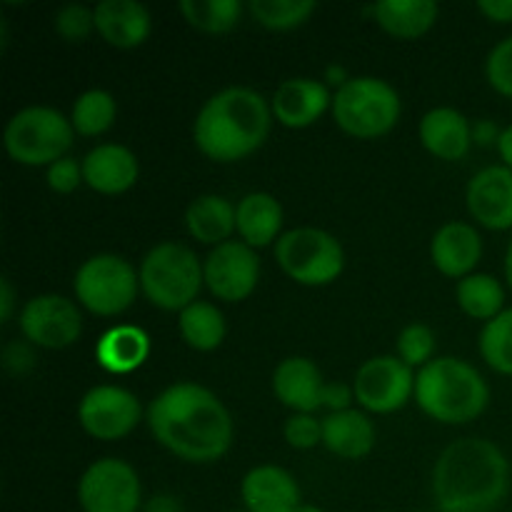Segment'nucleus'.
Wrapping results in <instances>:
<instances>
[{
	"instance_id": "obj_6",
	"label": "nucleus",
	"mask_w": 512,
	"mask_h": 512,
	"mask_svg": "<svg viewBox=\"0 0 512 512\" xmlns=\"http://www.w3.org/2000/svg\"><path fill=\"white\" fill-rule=\"evenodd\" d=\"M330 110L343 133L358 140H375L398 125L403 103L390 83L373 75H358L335 90Z\"/></svg>"
},
{
	"instance_id": "obj_25",
	"label": "nucleus",
	"mask_w": 512,
	"mask_h": 512,
	"mask_svg": "<svg viewBox=\"0 0 512 512\" xmlns=\"http://www.w3.org/2000/svg\"><path fill=\"white\" fill-rule=\"evenodd\" d=\"M373 20L398 40H418L438 20V3L433 0H380L370 8Z\"/></svg>"
},
{
	"instance_id": "obj_2",
	"label": "nucleus",
	"mask_w": 512,
	"mask_h": 512,
	"mask_svg": "<svg viewBox=\"0 0 512 512\" xmlns=\"http://www.w3.org/2000/svg\"><path fill=\"white\" fill-rule=\"evenodd\" d=\"M430 485L440 512H495L510 493L508 455L488 438H460L438 455Z\"/></svg>"
},
{
	"instance_id": "obj_42",
	"label": "nucleus",
	"mask_w": 512,
	"mask_h": 512,
	"mask_svg": "<svg viewBox=\"0 0 512 512\" xmlns=\"http://www.w3.org/2000/svg\"><path fill=\"white\" fill-rule=\"evenodd\" d=\"M143 512H183V503H180V498H175V495L160 493L153 495V498L143 505Z\"/></svg>"
},
{
	"instance_id": "obj_11",
	"label": "nucleus",
	"mask_w": 512,
	"mask_h": 512,
	"mask_svg": "<svg viewBox=\"0 0 512 512\" xmlns=\"http://www.w3.org/2000/svg\"><path fill=\"white\" fill-rule=\"evenodd\" d=\"M355 403L365 413H398L415 398V373L398 355H378L360 365L353 380Z\"/></svg>"
},
{
	"instance_id": "obj_47",
	"label": "nucleus",
	"mask_w": 512,
	"mask_h": 512,
	"mask_svg": "<svg viewBox=\"0 0 512 512\" xmlns=\"http://www.w3.org/2000/svg\"><path fill=\"white\" fill-rule=\"evenodd\" d=\"M505 280H508V285L512 288V240L508 245V253H505Z\"/></svg>"
},
{
	"instance_id": "obj_28",
	"label": "nucleus",
	"mask_w": 512,
	"mask_h": 512,
	"mask_svg": "<svg viewBox=\"0 0 512 512\" xmlns=\"http://www.w3.org/2000/svg\"><path fill=\"white\" fill-rule=\"evenodd\" d=\"M178 330L188 348L198 350V353H210L223 345L228 328H225V315L220 313L218 305L208 303V300H195L180 313Z\"/></svg>"
},
{
	"instance_id": "obj_29",
	"label": "nucleus",
	"mask_w": 512,
	"mask_h": 512,
	"mask_svg": "<svg viewBox=\"0 0 512 512\" xmlns=\"http://www.w3.org/2000/svg\"><path fill=\"white\" fill-rule=\"evenodd\" d=\"M455 300H458L460 310L468 318L490 323V320H495L505 310V288L495 275L473 273L468 278L458 280Z\"/></svg>"
},
{
	"instance_id": "obj_45",
	"label": "nucleus",
	"mask_w": 512,
	"mask_h": 512,
	"mask_svg": "<svg viewBox=\"0 0 512 512\" xmlns=\"http://www.w3.org/2000/svg\"><path fill=\"white\" fill-rule=\"evenodd\" d=\"M495 148H498V153H500V158H503L505 168L512 170V123L508 125V128H503V133H500L498 145H495Z\"/></svg>"
},
{
	"instance_id": "obj_10",
	"label": "nucleus",
	"mask_w": 512,
	"mask_h": 512,
	"mask_svg": "<svg viewBox=\"0 0 512 512\" xmlns=\"http://www.w3.org/2000/svg\"><path fill=\"white\" fill-rule=\"evenodd\" d=\"M78 503L83 512H140L143 485L130 463L100 458L78 480Z\"/></svg>"
},
{
	"instance_id": "obj_46",
	"label": "nucleus",
	"mask_w": 512,
	"mask_h": 512,
	"mask_svg": "<svg viewBox=\"0 0 512 512\" xmlns=\"http://www.w3.org/2000/svg\"><path fill=\"white\" fill-rule=\"evenodd\" d=\"M325 80L333 85H338V88H343L350 78H348V73H345V68H340V65H330L328 73H325Z\"/></svg>"
},
{
	"instance_id": "obj_12",
	"label": "nucleus",
	"mask_w": 512,
	"mask_h": 512,
	"mask_svg": "<svg viewBox=\"0 0 512 512\" xmlns=\"http://www.w3.org/2000/svg\"><path fill=\"white\" fill-rule=\"evenodd\" d=\"M20 333L45 350L70 348L83 335V315L75 300L58 293L35 295L20 310Z\"/></svg>"
},
{
	"instance_id": "obj_39",
	"label": "nucleus",
	"mask_w": 512,
	"mask_h": 512,
	"mask_svg": "<svg viewBox=\"0 0 512 512\" xmlns=\"http://www.w3.org/2000/svg\"><path fill=\"white\" fill-rule=\"evenodd\" d=\"M3 368L8 370L15 378H23L30 370L35 368V353L33 343L28 340H15V343H8L3 348Z\"/></svg>"
},
{
	"instance_id": "obj_24",
	"label": "nucleus",
	"mask_w": 512,
	"mask_h": 512,
	"mask_svg": "<svg viewBox=\"0 0 512 512\" xmlns=\"http://www.w3.org/2000/svg\"><path fill=\"white\" fill-rule=\"evenodd\" d=\"M323 445L343 460H363L375 448V425L363 410H340L323 418Z\"/></svg>"
},
{
	"instance_id": "obj_40",
	"label": "nucleus",
	"mask_w": 512,
	"mask_h": 512,
	"mask_svg": "<svg viewBox=\"0 0 512 512\" xmlns=\"http://www.w3.org/2000/svg\"><path fill=\"white\" fill-rule=\"evenodd\" d=\"M355 400L353 385L345 383H325L323 388V408L330 413H340V410H350V403Z\"/></svg>"
},
{
	"instance_id": "obj_3",
	"label": "nucleus",
	"mask_w": 512,
	"mask_h": 512,
	"mask_svg": "<svg viewBox=\"0 0 512 512\" xmlns=\"http://www.w3.org/2000/svg\"><path fill=\"white\" fill-rule=\"evenodd\" d=\"M273 125L270 103L253 88H223L195 115L193 140L205 158L238 163L265 145Z\"/></svg>"
},
{
	"instance_id": "obj_21",
	"label": "nucleus",
	"mask_w": 512,
	"mask_h": 512,
	"mask_svg": "<svg viewBox=\"0 0 512 512\" xmlns=\"http://www.w3.org/2000/svg\"><path fill=\"white\" fill-rule=\"evenodd\" d=\"M323 388V375L310 358L293 355L280 360L278 368L273 370L275 398L293 413L313 415L315 410L323 408Z\"/></svg>"
},
{
	"instance_id": "obj_14",
	"label": "nucleus",
	"mask_w": 512,
	"mask_h": 512,
	"mask_svg": "<svg viewBox=\"0 0 512 512\" xmlns=\"http://www.w3.org/2000/svg\"><path fill=\"white\" fill-rule=\"evenodd\" d=\"M205 285L223 303H240L255 293L260 280V258L243 240H228L203 260Z\"/></svg>"
},
{
	"instance_id": "obj_20",
	"label": "nucleus",
	"mask_w": 512,
	"mask_h": 512,
	"mask_svg": "<svg viewBox=\"0 0 512 512\" xmlns=\"http://www.w3.org/2000/svg\"><path fill=\"white\" fill-rule=\"evenodd\" d=\"M95 33L120 50L140 48L153 33V18L143 3L135 0H103L93 8Z\"/></svg>"
},
{
	"instance_id": "obj_37",
	"label": "nucleus",
	"mask_w": 512,
	"mask_h": 512,
	"mask_svg": "<svg viewBox=\"0 0 512 512\" xmlns=\"http://www.w3.org/2000/svg\"><path fill=\"white\" fill-rule=\"evenodd\" d=\"M285 443L295 450H313L323 443V420L308 413H293L283 428Z\"/></svg>"
},
{
	"instance_id": "obj_23",
	"label": "nucleus",
	"mask_w": 512,
	"mask_h": 512,
	"mask_svg": "<svg viewBox=\"0 0 512 512\" xmlns=\"http://www.w3.org/2000/svg\"><path fill=\"white\" fill-rule=\"evenodd\" d=\"M285 213L283 205L275 195L255 190L240 198L235 205V225H238V235L245 245L250 248H265L280 240V230H283Z\"/></svg>"
},
{
	"instance_id": "obj_33",
	"label": "nucleus",
	"mask_w": 512,
	"mask_h": 512,
	"mask_svg": "<svg viewBox=\"0 0 512 512\" xmlns=\"http://www.w3.org/2000/svg\"><path fill=\"white\" fill-rule=\"evenodd\" d=\"M478 348L495 373L512 378V308H505L498 318L485 323Z\"/></svg>"
},
{
	"instance_id": "obj_41",
	"label": "nucleus",
	"mask_w": 512,
	"mask_h": 512,
	"mask_svg": "<svg viewBox=\"0 0 512 512\" xmlns=\"http://www.w3.org/2000/svg\"><path fill=\"white\" fill-rule=\"evenodd\" d=\"M478 10L490 23H512V0H480Z\"/></svg>"
},
{
	"instance_id": "obj_15",
	"label": "nucleus",
	"mask_w": 512,
	"mask_h": 512,
	"mask_svg": "<svg viewBox=\"0 0 512 512\" xmlns=\"http://www.w3.org/2000/svg\"><path fill=\"white\" fill-rule=\"evenodd\" d=\"M468 210L485 230L512 228V170L505 165H488L468 183Z\"/></svg>"
},
{
	"instance_id": "obj_7",
	"label": "nucleus",
	"mask_w": 512,
	"mask_h": 512,
	"mask_svg": "<svg viewBox=\"0 0 512 512\" xmlns=\"http://www.w3.org/2000/svg\"><path fill=\"white\" fill-rule=\"evenodd\" d=\"M75 130L70 118L48 105H28L18 110L5 125V150L10 158L28 168H50L65 158L73 145Z\"/></svg>"
},
{
	"instance_id": "obj_8",
	"label": "nucleus",
	"mask_w": 512,
	"mask_h": 512,
	"mask_svg": "<svg viewBox=\"0 0 512 512\" xmlns=\"http://www.w3.org/2000/svg\"><path fill=\"white\" fill-rule=\"evenodd\" d=\"M275 260L290 280L308 288L335 283L345 270V250L333 233L293 228L275 243Z\"/></svg>"
},
{
	"instance_id": "obj_43",
	"label": "nucleus",
	"mask_w": 512,
	"mask_h": 512,
	"mask_svg": "<svg viewBox=\"0 0 512 512\" xmlns=\"http://www.w3.org/2000/svg\"><path fill=\"white\" fill-rule=\"evenodd\" d=\"M15 310V290L8 278L0 280V323H8Z\"/></svg>"
},
{
	"instance_id": "obj_18",
	"label": "nucleus",
	"mask_w": 512,
	"mask_h": 512,
	"mask_svg": "<svg viewBox=\"0 0 512 512\" xmlns=\"http://www.w3.org/2000/svg\"><path fill=\"white\" fill-rule=\"evenodd\" d=\"M245 512H295L303 505L300 485L280 465H258L240 483Z\"/></svg>"
},
{
	"instance_id": "obj_35",
	"label": "nucleus",
	"mask_w": 512,
	"mask_h": 512,
	"mask_svg": "<svg viewBox=\"0 0 512 512\" xmlns=\"http://www.w3.org/2000/svg\"><path fill=\"white\" fill-rule=\"evenodd\" d=\"M55 33L68 43H83L95 33V13L93 8L80 3L63 5L55 13Z\"/></svg>"
},
{
	"instance_id": "obj_17",
	"label": "nucleus",
	"mask_w": 512,
	"mask_h": 512,
	"mask_svg": "<svg viewBox=\"0 0 512 512\" xmlns=\"http://www.w3.org/2000/svg\"><path fill=\"white\" fill-rule=\"evenodd\" d=\"M480 258H483V238L478 228L470 223L453 220V223L440 225L430 240V260L445 278H468Z\"/></svg>"
},
{
	"instance_id": "obj_16",
	"label": "nucleus",
	"mask_w": 512,
	"mask_h": 512,
	"mask_svg": "<svg viewBox=\"0 0 512 512\" xmlns=\"http://www.w3.org/2000/svg\"><path fill=\"white\" fill-rule=\"evenodd\" d=\"M330 108H333V95L318 78L283 80L270 100L273 118L290 130L310 128Z\"/></svg>"
},
{
	"instance_id": "obj_26",
	"label": "nucleus",
	"mask_w": 512,
	"mask_h": 512,
	"mask_svg": "<svg viewBox=\"0 0 512 512\" xmlns=\"http://www.w3.org/2000/svg\"><path fill=\"white\" fill-rule=\"evenodd\" d=\"M185 228L193 240L218 248V245L228 243L230 235L238 233L235 205L223 195H200L185 210Z\"/></svg>"
},
{
	"instance_id": "obj_13",
	"label": "nucleus",
	"mask_w": 512,
	"mask_h": 512,
	"mask_svg": "<svg viewBox=\"0 0 512 512\" xmlns=\"http://www.w3.org/2000/svg\"><path fill=\"white\" fill-rule=\"evenodd\" d=\"M140 418H143L140 400L120 385H95L78 405L80 428L90 438L105 440V443L133 433Z\"/></svg>"
},
{
	"instance_id": "obj_1",
	"label": "nucleus",
	"mask_w": 512,
	"mask_h": 512,
	"mask_svg": "<svg viewBox=\"0 0 512 512\" xmlns=\"http://www.w3.org/2000/svg\"><path fill=\"white\" fill-rule=\"evenodd\" d=\"M148 428L168 453L185 463L208 465L233 445V415L205 385L175 383L148 405Z\"/></svg>"
},
{
	"instance_id": "obj_4",
	"label": "nucleus",
	"mask_w": 512,
	"mask_h": 512,
	"mask_svg": "<svg viewBox=\"0 0 512 512\" xmlns=\"http://www.w3.org/2000/svg\"><path fill=\"white\" fill-rule=\"evenodd\" d=\"M415 403L438 423L465 425L485 413L490 388L475 365L440 355L415 375Z\"/></svg>"
},
{
	"instance_id": "obj_30",
	"label": "nucleus",
	"mask_w": 512,
	"mask_h": 512,
	"mask_svg": "<svg viewBox=\"0 0 512 512\" xmlns=\"http://www.w3.org/2000/svg\"><path fill=\"white\" fill-rule=\"evenodd\" d=\"M115 118H118V103L108 90H85L78 95L73 103V113H70V123H73L75 135L83 138H95L113 128Z\"/></svg>"
},
{
	"instance_id": "obj_38",
	"label": "nucleus",
	"mask_w": 512,
	"mask_h": 512,
	"mask_svg": "<svg viewBox=\"0 0 512 512\" xmlns=\"http://www.w3.org/2000/svg\"><path fill=\"white\" fill-rule=\"evenodd\" d=\"M45 180H48V188L53 190V193H58V195L75 193V190H78V185L85 183L83 163H78L75 158L65 155V158L55 160V163L50 165L48 173H45Z\"/></svg>"
},
{
	"instance_id": "obj_27",
	"label": "nucleus",
	"mask_w": 512,
	"mask_h": 512,
	"mask_svg": "<svg viewBox=\"0 0 512 512\" xmlns=\"http://www.w3.org/2000/svg\"><path fill=\"white\" fill-rule=\"evenodd\" d=\"M150 355V338L135 325H115L100 335L95 345V360L103 370L113 375H125L138 370Z\"/></svg>"
},
{
	"instance_id": "obj_22",
	"label": "nucleus",
	"mask_w": 512,
	"mask_h": 512,
	"mask_svg": "<svg viewBox=\"0 0 512 512\" xmlns=\"http://www.w3.org/2000/svg\"><path fill=\"white\" fill-rule=\"evenodd\" d=\"M418 135L430 155L448 160V163L465 158L473 145V125L455 108L428 110L420 120Z\"/></svg>"
},
{
	"instance_id": "obj_32",
	"label": "nucleus",
	"mask_w": 512,
	"mask_h": 512,
	"mask_svg": "<svg viewBox=\"0 0 512 512\" xmlns=\"http://www.w3.org/2000/svg\"><path fill=\"white\" fill-rule=\"evenodd\" d=\"M250 15L268 30H295L310 20L318 10L313 0H253Z\"/></svg>"
},
{
	"instance_id": "obj_36",
	"label": "nucleus",
	"mask_w": 512,
	"mask_h": 512,
	"mask_svg": "<svg viewBox=\"0 0 512 512\" xmlns=\"http://www.w3.org/2000/svg\"><path fill=\"white\" fill-rule=\"evenodd\" d=\"M485 78L495 93L512 100V35L490 50L485 60Z\"/></svg>"
},
{
	"instance_id": "obj_31",
	"label": "nucleus",
	"mask_w": 512,
	"mask_h": 512,
	"mask_svg": "<svg viewBox=\"0 0 512 512\" xmlns=\"http://www.w3.org/2000/svg\"><path fill=\"white\" fill-rule=\"evenodd\" d=\"M178 10L188 25L208 35L228 33L243 15V5L238 0H180Z\"/></svg>"
},
{
	"instance_id": "obj_19",
	"label": "nucleus",
	"mask_w": 512,
	"mask_h": 512,
	"mask_svg": "<svg viewBox=\"0 0 512 512\" xmlns=\"http://www.w3.org/2000/svg\"><path fill=\"white\" fill-rule=\"evenodd\" d=\"M140 163L130 148L103 143L83 158V180L100 195H123L138 183Z\"/></svg>"
},
{
	"instance_id": "obj_44",
	"label": "nucleus",
	"mask_w": 512,
	"mask_h": 512,
	"mask_svg": "<svg viewBox=\"0 0 512 512\" xmlns=\"http://www.w3.org/2000/svg\"><path fill=\"white\" fill-rule=\"evenodd\" d=\"M500 133H503V130H500L493 120H480V123L473 128V143H480V145L495 143L498 145Z\"/></svg>"
},
{
	"instance_id": "obj_34",
	"label": "nucleus",
	"mask_w": 512,
	"mask_h": 512,
	"mask_svg": "<svg viewBox=\"0 0 512 512\" xmlns=\"http://www.w3.org/2000/svg\"><path fill=\"white\" fill-rule=\"evenodd\" d=\"M398 358L408 368H420L435 360V333L423 323H410L398 335Z\"/></svg>"
},
{
	"instance_id": "obj_48",
	"label": "nucleus",
	"mask_w": 512,
	"mask_h": 512,
	"mask_svg": "<svg viewBox=\"0 0 512 512\" xmlns=\"http://www.w3.org/2000/svg\"><path fill=\"white\" fill-rule=\"evenodd\" d=\"M295 512H325V510H320V508H318V505H310V503H303V505H300V508H298V510H295Z\"/></svg>"
},
{
	"instance_id": "obj_5",
	"label": "nucleus",
	"mask_w": 512,
	"mask_h": 512,
	"mask_svg": "<svg viewBox=\"0 0 512 512\" xmlns=\"http://www.w3.org/2000/svg\"><path fill=\"white\" fill-rule=\"evenodd\" d=\"M140 290L160 310L183 313L198 300L205 285L203 263L180 243H160L148 250L140 263Z\"/></svg>"
},
{
	"instance_id": "obj_9",
	"label": "nucleus",
	"mask_w": 512,
	"mask_h": 512,
	"mask_svg": "<svg viewBox=\"0 0 512 512\" xmlns=\"http://www.w3.org/2000/svg\"><path fill=\"white\" fill-rule=\"evenodd\" d=\"M75 300L88 313L100 318H115L135 303L140 290V275L125 258L100 253L85 260L73 280Z\"/></svg>"
},
{
	"instance_id": "obj_49",
	"label": "nucleus",
	"mask_w": 512,
	"mask_h": 512,
	"mask_svg": "<svg viewBox=\"0 0 512 512\" xmlns=\"http://www.w3.org/2000/svg\"><path fill=\"white\" fill-rule=\"evenodd\" d=\"M380 512H390V510H380Z\"/></svg>"
}]
</instances>
